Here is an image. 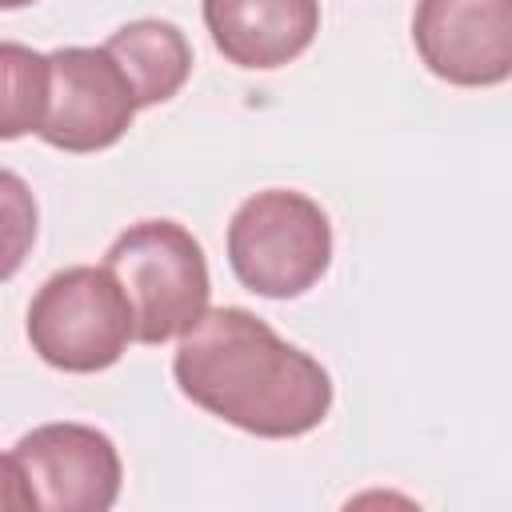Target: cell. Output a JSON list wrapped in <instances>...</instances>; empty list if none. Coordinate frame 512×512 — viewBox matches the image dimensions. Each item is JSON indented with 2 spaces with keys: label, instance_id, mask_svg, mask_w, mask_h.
I'll return each instance as SVG.
<instances>
[{
  "label": "cell",
  "instance_id": "1",
  "mask_svg": "<svg viewBox=\"0 0 512 512\" xmlns=\"http://www.w3.org/2000/svg\"><path fill=\"white\" fill-rule=\"evenodd\" d=\"M172 376L196 408L260 440L304 436L320 428L332 408V376L324 364L232 304L208 308L200 324L180 336Z\"/></svg>",
  "mask_w": 512,
  "mask_h": 512
},
{
  "label": "cell",
  "instance_id": "2",
  "mask_svg": "<svg viewBox=\"0 0 512 512\" xmlns=\"http://www.w3.org/2000/svg\"><path fill=\"white\" fill-rule=\"evenodd\" d=\"M104 264L132 304L140 344H168L208 312L212 280L204 248L176 220L128 224L104 252Z\"/></svg>",
  "mask_w": 512,
  "mask_h": 512
},
{
  "label": "cell",
  "instance_id": "3",
  "mask_svg": "<svg viewBox=\"0 0 512 512\" xmlns=\"http://www.w3.org/2000/svg\"><path fill=\"white\" fill-rule=\"evenodd\" d=\"M228 264L256 296H304L332 264L328 212L296 188H264L248 196L228 220Z\"/></svg>",
  "mask_w": 512,
  "mask_h": 512
},
{
  "label": "cell",
  "instance_id": "4",
  "mask_svg": "<svg viewBox=\"0 0 512 512\" xmlns=\"http://www.w3.org/2000/svg\"><path fill=\"white\" fill-rule=\"evenodd\" d=\"M32 352L60 372H104L136 340V316L108 264L52 272L28 304Z\"/></svg>",
  "mask_w": 512,
  "mask_h": 512
},
{
  "label": "cell",
  "instance_id": "5",
  "mask_svg": "<svg viewBox=\"0 0 512 512\" xmlns=\"http://www.w3.org/2000/svg\"><path fill=\"white\" fill-rule=\"evenodd\" d=\"M124 464L116 444L88 424H40L4 456V504L40 512H108Z\"/></svg>",
  "mask_w": 512,
  "mask_h": 512
},
{
  "label": "cell",
  "instance_id": "6",
  "mask_svg": "<svg viewBox=\"0 0 512 512\" xmlns=\"http://www.w3.org/2000/svg\"><path fill=\"white\" fill-rule=\"evenodd\" d=\"M136 92L108 48L68 44L48 52L36 136L60 152L112 148L136 116Z\"/></svg>",
  "mask_w": 512,
  "mask_h": 512
},
{
  "label": "cell",
  "instance_id": "7",
  "mask_svg": "<svg viewBox=\"0 0 512 512\" xmlns=\"http://www.w3.org/2000/svg\"><path fill=\"white\" fill-rule=\"evenodd\" d=\"M412 44L424 68L456 88L512 80V0H420Z\"/></svg>",
  "mask_w": 512,
  "mask_h": 512
},
{
  "label": "cell",
  "instance_id": "8",
  "mask_svg": "<svg viewBox=\"0 0 512 512\" xmlns=\"http://www.w3.org/2000/svg\"><path fill=\"white\" fill-rule=\"evenodd\" d=\"M204 28L236 68L292 64L320 32V0H204Z\"/></svg>",
  "mask_w": 512,
  "mask_h": 512
},
{
  "label": "cell",
  "instance_id": "9",
  "mask_svg": "<svg viewBox=\"0 0 512 512\" xmlns=\"http://www.w3.org/2000/svg\"><path fill=\"white\" fill-rule=\"evenodd\" d=\"M116 64L124 68V76L132 80V92H136V104L140 108H152V104H164L172 100L188 72H192V48H188V36L172 24V20H132V24H120L108 44H104Z\"/></svg>",
  "mask_w": 512,
  "mask_h": 512
},
{
  "label": "cell",
  "instance_id": "10",
  "mask_svg": "<svg viewBox=\"0 0 512 512\" xmlns=\"http://www.w3.org/2000/svg\"><path fill=\"white\" fill-rule=\"evenodd\" d=\"M0 72H4V116H0V136L16 140L24 132H36L40 124V104H44V72H48V52H32L24 44H4L0 48Z\"/></svg>",
  "mask_w": 512,
  "mask_h": 512
},
{
  "label": "cell",
  "instance_id": "11",
  "mask_svg": "<svg viewBox=\"0 0 512 512\" xmlns=\"http://www.w3.org/2000/svg\"><path fill=\"white\" fill-rule=\"evenodd\" d=\"M24 4H32V0H0V8H8V12L12 8H24Z\"/></svg>",
  "mask_w": 512,
  "mask_h": 512
}]
</instances>
